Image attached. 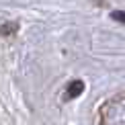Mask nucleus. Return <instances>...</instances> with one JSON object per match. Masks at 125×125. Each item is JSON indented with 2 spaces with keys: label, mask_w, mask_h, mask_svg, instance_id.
I'll return each instance as SVG.
<instances>
[{
  "label": "nucleus",
  "mask_w": 125,
  "mask_h": 125,
  "mask_svg": "<svg viewBox=\"0 0 125 125\" xmlns=\"http://www.w3.org/2000/svg\"><path fill=\"white\" fill-rule=\"evenodd\" d=\"M82 90H84V82L82 80H74L70 82V86H68V92H66V98H74V96H80Z\"/></svg>",
  "instance_id": "f257e3e1"
},
{
  "label": "nucleus",
  "mask_w": 125,
  "mask_h": 125,
  "mask_svg": "<svg viewBox=\"0 0 125 125\" xmlns=\"http://www.w3.org/2000/svg\"><path fill=\"white\" fill-rule=\"evenodd\" d=\"M111 17L115 19V21H119V23H125V12H121V10H115Z\"/></svg>",
  "instance_id": "f03ea898"
}]
</instances>
